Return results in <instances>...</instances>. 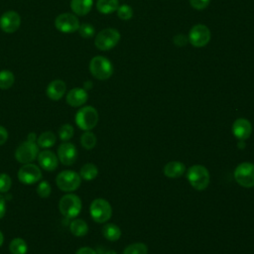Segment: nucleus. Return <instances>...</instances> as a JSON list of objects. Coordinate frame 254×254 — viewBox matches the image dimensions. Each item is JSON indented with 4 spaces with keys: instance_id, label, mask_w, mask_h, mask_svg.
I'll use <instances>...</instances> for the list:
<instances>
[{
    "instance_id": "42",
    "label": "nucleus",
    "mask_w": 254,
    "mask_h": 254,
    "mask_svg": "<svg viewBox=\"0 0 254 254\" xmlns=\"http://www.w3.org/2000/svg\"><path fill=\"white\" fill-rule=\"evenodd\" d=\"M3 242H4V236H3V233L0 231V246H2Z\"/></svg>"
},
{
    "instance_id": "43",
    "label": "nucleus",
    "mask_w": 254,
    "mask_h": 254,
    "mask_svg": "<svg viewBox=\"0 0 254 254\" xmlns=\"http://www.w3.org/2000/svg\"><path fill=\"white\" fill-rule=\"evenodd\" d=\"M105 254H116L114 251H112V250H110V251H107Z\"/></svg>"
},
{
    "instance_id": "41",
    "label": "nucleus",
    "mask_w": 254,
    "mask_h": 254,
    "mask_svg": "<svg viewBox=\"0 0 254 254\" xmlns=\"http://www.w3.org/2000/svg\"><path fill=\"white\" fill-rule=\"evenodd\" d=\"M91 87H92V82H91V81L87 80V81H85V82L83 83V88H84L85 90H88V89H90Z\"/></svg>"
},
{
    "instance_id": "16",
    "label": "nucleus",
    "mask_w": 254,
    "mask_h": 254,
    "mask_svg": "<svg viewBox=\"0 0 254 254\" xmlns=\"http://www.w3.org/2000/svg\"><path fill=\"white\" fill-rule=\"evenodd\" d=\"M252 132L251 123L245 118H238L232 124V133L239 140H246Z\"/></svg>"
},
{
    "instance_id": "23",
    "label": "nucleus",
    "mask_w": 254,
    "mask_h": 254,
    "mask_svg": "<svg viewBox=\"0 0 254 254\" xmlns=\"http://www.w3.org/2000/svg\"><path fill=\"white\" fill-rule=\"evenodd\" d=\"M119 7L118 0H97L96 9L102 14H111Z\"/></svg>"
},
{
    "instance_id": "14",
    "label": "nucleus",
    "mask_w": 254,
    "mask_h": 254,
    "mask_svg": "<svg viewBox=\"0 0 254 254\" xmlns=\"http://www.w3.org/2000/svg\"><path fill=\"white\" fill-rule=\"evenodd\" d=\"M58 159L63 165H72L77 159V150L75 146L68 142L61 144L58 148Z\"/></svg>"
},
{
    "instance_id": "27",
    "label": "nucleus",
    "mask_w": 254,
    "mask_h": 254,
    "mask_svg": "<svg viewBox=\"0 0 254 254\" xmlns=\"http://www.w3.org/2000/svg\"><path fill=\"white\" fill-rule=\"evenodd\" d=\"M15 82L14 73L8 69L0 70V89H8Z\"/></svg>"
},
{
    "instance_id": "38",
    "label": "nucleus",
    "mask_w": 254,
    "mask_h": 254,
    "mask_svg": "<svg viewBox=\"0 0 254 254\" xmlns=\"http://www.w3.org/2000/svg\"><path fill=\"white\" fill-rule=\"evenodd\" d=\"M6 213V201L2 194H0V219L5 215Z\"/></svg>"
},
{
    "instance_id": "12",
    "label": "nucleus",
    "mask_w": 254,
    "mask_h": 254,
    "mask_svg": "<svg viewBox=\"0 0 254 254\" xmlns=\"http://www.w3.org/2000/svg\"><path fill=\"white\" fill-rule=\"evenodd\" d=\"M42 178L41 169L32 163L23 164L18 171V179L25 185H32L39 182Z\"/></svg>"
},
{
    "instance_id": "18",
    "label": "nucleus",
    "mask_w": 254,
    "mask_h": 254,
    "mask_svg": "<svg viewBox=\"0 0 254 254\" xmlns=\"http://www.w3.org/2000/svg\"><path fill=\"white\" fill-rule=\"evenodd\" d=\"M66 91V84L62 79H54L52 80L47 88H46V94L47 96L52 100H60Z\"/></svg>"
},
{
    "instance_id": "15",
    "label": "nucleus",
    "mask_w": 254,
    "mask_h": 254,
    "mask_svg": "<svg viewBox=\"0 0 254 254\" xmlns=\"http://www.w3.org/2000/svg\"><path fill=\"white\" fill-rule=\"evenodd\" d=\"M37 159H38L39 165L45 171L53 172L54 170H56L58 168V164H59L58 156L50 150H44V151L40 152L38 154Z\"/></svg>"
},
{
    "instance_id": "10",
    "label": "nucleus",
    "mask_w": 254,
    "mask_h": 254,
    "mask_svg": "<svg viewBox=\"0 0 254 254\" xmlns=\"http://www.w3.org/2000/svg\"><path fill=\"white\" fill-rule=\"evenodd\" d=\"M211 38L209 29L203 24H196L189 32V42L195 48H202L206 46Z\"/></svg>"
},
{
    "instance_id": "22",
    "label": "nucleus",
    "mask_w": 254,
    "mask_h": 254,
    "mask_svg": "<svg viewBox=\"0 0 254 254\" xmlns=\"http://www.w3.org/2000/svg\"><path fill=\"white\" fill-rule=\"evenodd\" d=\"M56 135L52 131H45L37 138V145L39 148L49 149L56 144Z\"/></svg>"
},
{
    "instance_id": "11",
    "label": "nucleus",
    "mask_w": 254,
    "mask_h": 254,
    "mask_svg": "<svg viewBox=\"0 0 254 254\" xmlns=\"http://www.w3.org/2000/svg\"><path fill=\"white\" fill-rule=\"evenodd\" d=\"M235 181L244 188L254 187V164L244 162L238 165L234 171Z\"/></svg>"
},
{
    "instance_id": "34",
    "label": "nucleus",
    "mask_w": 254,
    "mask_h": 254,
    "mask_svg": "<svg viewBox=\"0 0 254 254\" xmlns=\"http://www.w3.org/2000/svg\"><path fill=\"white\" fill-rule=\"evenodd\" d=\"M12 186V180L7 174H0V192H7Z\"/></svg>"
},
{
    "instance_id": "26",
    "label": "nucleus",
    "mask_w": 254,
    "mask_h": 254,
    "mask_svg": "<svg viewBox=\"0 0 254 254\" xmlns=\"http://www.w3.org/2000/svg\"><path fill=\"white\" fill-rule=\"evenodd\" d=\"M9 250L12 254H27L28 245L22 238H14L9 244Z\"/></svg>"
},
{
    "instance_id": "8",
    "label": "nucleus",
    "mask_w": 254,
    "mask_h": 254,
    "mask_svg": "<svg viewBox=\"0 0 254 254\" xmlns=\"http://www.w3.org/2000/svg\"><path fill=\"white\" fill-rule=\"evenodd\" d=\"M39 154V146L37 142L26 140L21 143L15 151V158L21 164H28L35 161Z\"/></svg>"
},
{
    "instance_id": "5",
    "label": "nucleus",
    "mask_w": 254,
    "mask_h": 254,
    "mask_svg": "<svg viewBox=\"0 0 254 254\" xmlns=\"http://www.w3.org/2000/svg\"><path fill=\"white\" fill-rule=\"evenodd\" d=\"M120 37V33L116 29L106 28L96 35L94 45L100 51H109L119 43Z\"/></svg>"
},
{
    "instance_id": "35",
    "label": "nucleus",
    "mask_w": 254,
    "mask_h": 254,
    "mask_svg": "<svg viewBox=\"0 0 254 254\" xmlns=\"http://www.w3.org/2000/svg\"><path fill=\"white\" fill-rule=\"evenodd\" d=\"M210 0H190V4L192 8H194L195 10H203L205 9L208 4H209Z\"/></svg>"
},
{
    "instance_id": "13",
    "label": "nucleus",
    "mask_w": 254,
    "mask_h": 254,
    "mask_svg": "<svg viewBox=\"0 0 254 254\" xmlns=\"http://www.w3.org/2000/svg\"><path fill=\"white\" fill-rule=\"evenodd\" d=\"M21 25V17L16 11L10 10L3 13L0 17V29L7 34L15 33Z\"/></svg>"
},
{
    "instance_id": "40",
    "label": "nucleus",
    "mask_w": 254,
    "mask_h": 254,
    "mask_svg": "<svg viewBox=\"0 0 254 254\" xmlns=\"http://www.w3.org/2000/svg\"><path fill=\"white\" fill-rule=\"evenodd\" d=\"M37 136H36V134L35 133H30L29 135H28V137H27V140L28 141H32V142H37Z\"/></svg>"
},
{
    "instance_id": "30",
    "label": "nucleus",
    "mask_w": 254,
    "mask_h": 254,
    "mask_svg": "<svg viewBox=\"0 0 254 254\" xmlns=\"http://www.w3.org/2000/svg\"><path fill=\"white\" fill-rule=\"evenodd\" d=\"M77 32L80 35V37H82L84 39H89V38L94 36L95 29L89 23H82V24L79 25V28H78Z\"/></svg>"
},
{
    "instance_id": "28",
    "label": "nucleus",
    "mask_w": 254,
    "mask_h": 254,
    "mask_svg": "<svg viewBox=\"0 0 254 254\" xmlns=\"http://www.w3.org/2000/svg\"><path fill=\"white\" fill-rule=\"evenodd\" d=\"M80 144L86 150H91L96 145V137L91 131H84L80 137Z\"/></svg>"
},
{
    "instance_id": "29",
    "label": "nucleus",
    "mask_w": 254,
    "mask_h": 254,
    "mask_svg": "<svg viewBox=\"0 0 254 254\" xmlns=\"http://www.w3.org/2000/svg\"><path fill=\"white\" fill-rule=\"evenodd\" d=\"M148 253V247L146 244L142 242H136L128 245L124 251L123 254H147Z\"/></svg>"
},
{
    "instance_id": "37",
    "label": "nucleus",
    "mask_w": 254,
    "mask_h": 254,
    "mask_svg": "<svg viewBox=\"0 0 254 254\" xmlns=\"http://www.w3.org/2000/svg\"><path fill=\"white\" fill-rule=\"evenodd\" d=\"M8 131L6 130V128H4L3 126L0 125V146L3 145L7 140H8Z\"/></svg>"
},
{
    "instance_id": "19",
    "label": "nucleus",
    "mask_w": 254,
    "mask_h": 254,
    "mask_svg": "<svg viewBox=\"0 0 254 254\" xmlns=\"http://www.w3.org/2000/svg\"><path fill=\"white\" fill-rule=\"evenodd\" d=\"M186 172V166L179 161L169 162L164 167V174L171 179H176L184 175Z\"/></svg>"
},
{
    "instance_id": "25",
    "label": "nucleus",
    "mask_w": 254,
    "mask_h": 254,
    "mask_svg": "<svg viewBox=\"0 0 254 254\" xmlns=\"http://www.w3.org/2000/svg\"><path fill=\"white\" fill-rule=\"evenodd\" d=\"M97 175H98V169L92 163L84 164L79 171L80 178L85 181H92L97 177Z\"/></svg>"
},
{
    "instance_id": "36",
    "label": "nucleus",
    "mask_w": 254,
    "mask_h": 254,
    "mask_svg": "<svg viewBox=\"0 0 254 254\" xmlns=\"http://www.w3.org/2000/svg\"><path fill=\"white\" fill-rule=\"evenodd\" d=\"M173 42L177 47H184L189 42V39L183 34H178L173 38Z\"/></svg>"
},
{
    "instance_id": "24",
    "label": "nucleus",
    "mask_w": 254,
    "mask_h": 254,
    "mask_svg": "<svg viewBox=\"0 0 254 254\" xmlns=\"http://www.w3.org/2000/svg\"><path fill=\"white\" fill-rule=\"evenodd\" d=\"M103 236L109 241H116L121 236L120 228L114 223H107L102 228Z\"/></svg>"
},
{
    "instance_id": "4",
    "label": "nucleus",
    "mask_w": 254,
    "mask_h": 254,
    "mask_svg": "<svg viewBox=\"0 0 254 254\" xmlns=\"http://www.w3.org/2000/svg\"><path fill=\"white\" fill-rule=\"evenodd\" d=\"M98 122V112L92 106H83L75 114V123L83 131H89Z\"/></svg>"
},
{
    "instance_id": "39",
    "label": "nucleus",
    "mask_w": 254,
    "mask_h": 254,
    "mask_svg": "<svg viewBox=\"0 0 254 254\" xmlns=\"http://www.w3.org/2000/svg\"><path fill=\"white\" fill-rule=\"evenodd\" d=\"M75 254H96V252L90 247H81L76 251Z\"/></svg>"
},
{
    "instance_id": "33",
    "label": "nucleus",
    "mask_w": 254,
    "mask_h": 254,
    "mask_svg": "<svg viewBox=\"0 0 254 254\" xmlns=\"http://www.w3.org/2000/svg\"><path fill=\"white\" fill-rule=\"evenodd\" d=\"M51 192H52V188H51V185L48 182L42 181L38 185V187H37V193L39 194V196H41V197H49Z\"/></svg>"
},
{
    "instance_id": "6",
    "label": "nucleus",
    "mask_w": 254,
    "mask_h": 254,
    "mask_svg": "<svg viewBox=\"0 0 254 254\" xmlns=\"http://www.w3.org/2000/svg\"><path fill=\"white\" fill-rule=\"evenodd\" d=\"M56 184L58 188L63 191H73L79 188L81 184V178L79 174L70 170H65L57 176Z\"/></svg>"
},
{
    "instance_id": "31",
    "label": "nucleus",
    "mask_w": 254,
    "mask_h": 254,
    "mask_svg": "<svg viewBox=\"0 0 254 254\" xmlns=\"http://www.w3.org/2000/svg\"><path fill=\"white\" fill-rule=\"evenodd\" d=\"M73 136V127L70 124H64L59 129V137L62 141H68Z\"/></svg>"
},
{
    "instance_id": "20",
    "label": "nucleus",
    "mask_w": 254,
    "mask_h": 254,
    "mask_svg": "<svg viewBox=\"0 0 254 254\" xmlns=\"http://www.w3.org/2000/svg\"><path fill=\"white\" fill-rule=\"evenodd\" d=\"M93 0H71L70 9L76 16H84L88 14L92 8Z\"/></svg>"
},
{
    "instance_id": "21",
    "label": "nucleus",
    "mask_w": 254,
    "mask_h": 254,
    "mask_svg": "<svg viewBox=\"0 0 254 254\" xmlns=\"http://www.w3.org/2000/svg\"><path fill=\"white\" fill-rule=\"evenodd\" d=\"M69 230L70 232L76 236V237H82L87 234L88 232V226L87 223L79 218L73 219L69 224Z\"/></svg>"
},
{
    "instance_id": "17",
    "label": "nucleus",
    "mask_w": 254,
    "mask_h": 254,
    "mask_svg": "<svg viewBox=\"0 0 254 254\" xmlns=\"http://www.w3.org/2000/svg\"><path fill=\"white\" fill-rule=\"evenodd\" d=\"M87 98L88 94L84 88L74 87L67 92L65 100L68 105L72 107H79L87 101Z\"/></svg>"
},
{
    "instance_id": "2",
    "label": "nucleus",
    "mask_w": 254,
    "mask_h": 254,
    "mask_svg": "<svg viewBox=\"0 0 254 254\" xmlns=\"http://www.w3.org/2000/svg\"><path fill=\"white\" fill-rule=\"evenodd\" d=\"M187 177L190 186L197 190H205L209 185V173L207 169L201 165L191 166L188 170Z\"/></svg>"
},
{
    "instance_id": "3",
    "label": "nucleus",
    "mask_w": 254,
    "mask_h": 254,
    "mask_svg": "<svg viewBox=\"0 0 254 254\" xmlns=\"http://www.w3.org/2000/svg\"><path fill=\"white\" fill-rule=\"evenodd\" d=\"M59 209L64 217L74 218L81 210V200L76 194H64L59 201Z\"/></svg>"
},
{
    "instance_id": "32",
    "label": "nucleus",
    "mask_w": 254,
    "mask_h": 254,
    "mask_svg": "<svg viewBox=\"0 0 254 254\" xmlns=\"http://www.w3.org/2000/svg\"><path fill=\"white\" fill-rule=\"evenodd\" d=\"M117 16L118 18H120L121 20H129L132 18L133 16V10L132 8L127 5V4H123V5H120L118 8H117Z\"/></svg>"
},
{
    "instance_id": "7",
    "label": "nucleus",
    "mask_w": 254,
    "mask_h": 254,
    "mask_svg": "<svg viewBox=\"0 0 254 254\" xmlns=\"http://www.w3.org/2000/svg\"><path fill=\"white\" fill-rule=\"evenodd\" d=\"M89 212L94 221L103 223L111 217L112 208L107 200L103 198H96L91 202Z\"/></svg>"
},
{
    "instance_id": "1",
    "label": "nucleus",
    "mask_w": 254,
    "mask_h": 254,
    "mask_svg": "<svg viewBox=\"0 0 254 254\" xmlns=\"http://www.w3.org/2000/svg\"><path fill=\"white\" fill-rule=\"evenodd\" d=\"M89 71L93 77L99 80H106L113 74L111 62L102 56H95L89 62Z\"/></svg>"
},
{
    "instance_id": "9",
    "label": "nucleus",
    "mask_w": 254,
    "mask_h": 254,
    "mask_svg": "<svg viewBox=\"0 0 254 254\" xmlns=\"http://www.w3.org/2000/svg\"><path fill=\"white\" fill-rule=\"evenodd\" d=\"M79 20L73 13H62L55 19L56 29L64 34L76 32L79 28Z\"/></svg>"
}]
</instances>
